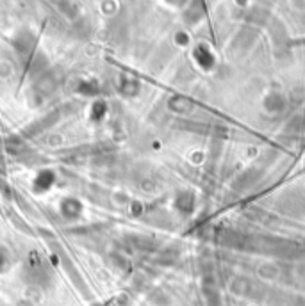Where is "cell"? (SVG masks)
<instances>
[{
  "label": "cell",
  "mask_w": 305,
  "mask_h": 306,
  "mask_svg": "<svg viewBox=\"0 0 305 306\" xmlns=\"http://www.w3.org/2000/svg\"><path fill=\"white\" fill-rule=\"evenodd\" d=\"M93 110H95V112H93V120L98 121L100 118L104 116V112H106V105H104V104H96L93 107Z\"/></svg>",
  "instance_id": "cell-3"
},
{
  "label": "cell",
  "mask_w": 305,
  "mask_h": 306,
  "mask_svg": "<svg viewBox=\"0 0 305 306\" xmlns=\"http://www.w3.org/2000/svg\"><path fill=\"white\" fill-rule=\"evenodd\" d=\"M61 210L66 217H77L79 214H80V210H82V207H80V203L77 199H64Z\"/></svg>",
  "instance_id": "cell-2"
},
{
  "label": "cell",
  "mask_w": 305,
  "mask_h": 306,
  "mask_svg": "<svg viewBox=\"0 0 305 306\" xmlns=\"http://www.w3.org/2000/svg\"><path fill=\"white\" fill-rule=\"evenodd\" d=\"M2 265H4V253L0 251V267H2Z\"/></svg>",
  "instance_id": "cell-4"
},
{
  "label": "cell",
  "mask_w": 305,
  "mask_h": 306,
  "mask_svg": "<svg viewBox=\"0 0 305 306\" xmlns=\"http://www.w3.org/2000/svg\"><path fill=\"white\" fill-rule=\"evenodd\" d=\"M54 180H56V176H54L52 171H43L41 175H38V178L34 182V187H36L38 191H47L48 187H52Z\"/></svg>",
  "instance_id": "cell-1"
}]
</instances>
